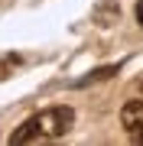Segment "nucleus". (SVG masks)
<instances>
[{
  "instance_id": "obj_2",
  "label": "nucleus",
  "mask_w": 143,
  "mask_h": 146,
  "mask_svg": "<svg viewBox=\"0 0 143 146\" xmlns=\"http://www.w3.org/2000/svg\"><path fill=\"white\" fill-rule=\"evenodd\" d=\"M120 123L133 143H143V101H127L120 110Z\"/></svg>"
},
{
  "instance_id": "obj_1",
  "label": "nucleus",
  "mask_w": 143,
  "mask_h": 146,
  "mask_svg": "<svg viewBox=\"0 0 143 146\" xmlns=\"http://www.w3.org/2000/svg\"><path fill=\"white\" fill-rule=\"evenodd\" d=\"M75 123V110L72 107H46L39 114H33L26 123L20 127L10 143H43V140H55V136L69 133V127Z\"/></svg>"
},
{
  "instance_id": "obj_3",
  "label": "nucleus",
  "mask_w": 143,
  "mask_h": 146,
  "mask_svg": "<svg viewBox=\"0 0 143 146\" xmlns=\"http://www.w3.org/2000/svg\"><path fill=\"white\" fill-rule=\"evenodd\" d=\"M137 20H140V26H143V0L137 3Z\"/></svg>"
}]
</instances>
